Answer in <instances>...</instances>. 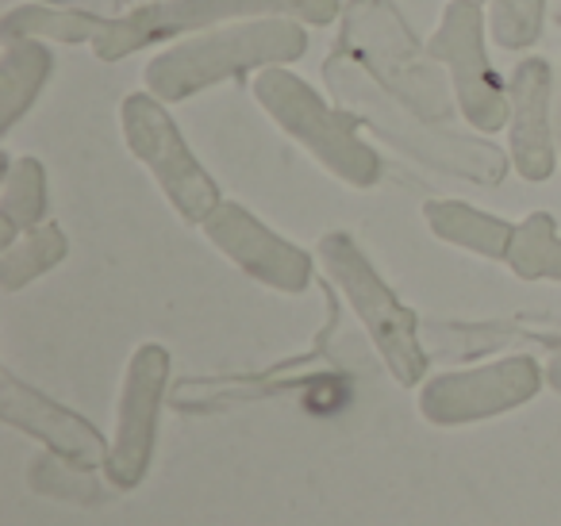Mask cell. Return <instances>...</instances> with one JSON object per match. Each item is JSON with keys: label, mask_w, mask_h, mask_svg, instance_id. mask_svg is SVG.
<instances>
[{"label": "cell", "mask_w": 561, "mask_h": 526, "mask_svg": "<svg viewBox=\"0 0 561 526\" xmlns=\"http://www.w3.org/2000/svg\"><path fill=\"white\" fill-rule=\"evenodd\" d=\"M339 47L389 96L431 124L450 127L458 112L450 78L431 58L427 43L415 39L392 0H346L339 16Z\"/></svg>", "instance_id": "cell-3"}, {"label": "cell", "mask_w": 561, "mask_h": 526, "mask_svg": "<svg viewBox=\"0 0 561 526\" xmlns=\"http://www.w3.org/2000/svg\"><path fill=\"white\" fill-rule=\"evenodd\" d=\"M47 216V170L39 158H9L0 185V242L9 247L16 235L32 231Z\"/></svg>", "instance_id": "cell-17"}, {"label": "cell", "mask_w": 561, "mask_h": 526, "mask_svg": "<svg viewBox=\"0 0 561 526\" xmlns=\"http://www.w3.org/2000/svg\"><path fill=\"white\" fill-rule=\"evenodd\" d=\"M469 4H489V0H469Z\"/></svg>", "instance_id": "cell-24"}, {"label": "cell", "mask_w": 561, "mask_h": 526, "mask_svg": "<svg viewBox=\"0 0 561 526\" xmlns=\"http://www.w3.org/2000/svg\"><path fill=\"white\" fill-rule=\"evenodd\" d=\"M538 388H542V373H538L535 357L515 354L481 365V369L443 373V377L427 380L420 392V411L435 426H461L504 415V411L535 400Z\"/></svg>", "instance_id": "cell-9"}, {"label": "cell", "mask_w": 561, "mask_h": 526, "mask_svg": "<svg viewBox=\"0 0 561 526\" xmlns=\"http://www.w3.org/2000/svg\"><path fill=\"white\" fill-rule=\"evenodd\" d=\"M201 227L219 254L231 258L247 277L262 281L265 288L305 293L312 285V258L300 247H293L289 239H280L277 231H270L242 204L224 201Z\"/></svg>", "instance_id": "cell-11"}, {"label": "cell", "mask_w": 561, "mask_h": 526, "mask_svg": "<svg viewBox=\"0 0 561 526\" xmlns=\"http://www.w3.org/2000/svg\"><path fill=\"white\" fill-rule=\"evenodd\" d=\"M423 219L450 247L473 250L481 258H500V262L507 258V247H512V235H515L512 224H504V219L461 201H427L423 204Z\"/></svg>", "instance_id": "cell-15"}, {"label": "cell", "mask_w": 561, "mask_h": 526, "mask_svg": "<svg viewBox=\"0 0 561 526\" xmlns=\"http://www.w3.org/2000/svg\"><path fill=\"white\" fill-rule=\"evenodd\" d=\"M550 385H553V392H561V354L550 362Z\"/></svg>", "instance_id": "cell-22"}, {"label": "cell", "mask_w": 561, "mask_h": 526, "mask_svg": "<svg viewBox=\"0 0 561 526\" xmlns=\"http://www.w3.org/2000/svg\"><path fill=\"white\" fill-rule=\"evenodd\" d=\"M112 16L104 12H89V9H66V4H20V9L4 12V24H0V35H32V39L43 43H70V47H81L89 43L93 47L104 35Z\"/></svg>", "instance_id": "cell-16"}, {"label": "cell", "mask_w": 561, "mask_h": 526, "mask_svg": "<svg viewBox=\"0 0 561 526\" xmlns=\"http://www.w3.org/2000/svg\"><path fill=\"white\" fill-rule=\"evenodd\" d=\"M323 81H328V93L335 96L339 108L351 112L358 127H369V135L397 155L412 158L427 170L466 178L473 185H500L504 181L507 162H512L504 150L492 147L489 139H473V135L423 119L420 112L385 93L343 47H335L323 58Z\"/></svg>", "instance_id": "cell-1"}, {"label": "cell", "mask_w": 561, "mask_h": 526, "mask_svg": "<svg viewBox=\"0 0 561 526\" xmlns=\"http://www.w3.org/2000/svg\"><path fill=\"white\" fill-rule=\"evenodd\" d=\"M308 24L285 16L239 20L227 27L185 35L181 43L154 55L142 70V85L162 104H181L211 85L242 73H262L270 66H289L305 58Z\"/></svg>", "instance_id": "cell-2"}, {"label": "cell", "mask_w": 561, "mask_h": 526, "mask_svg": "<svg viewBox=\"0 0 561 526\" xmlns=\"http://www.w3.org/2000/svg\"><path fill=\"white\" fill-rule=\"evenodd\" d=\"M0 415L4 423L16 431L32 434V438L47 442L55 454H62L78 469H96L108 465L112 446L104 442V434L93 423L78 415V411L62 408L50 396H43L39 388L24 385L16 373H0Z\"/></svg>", "instance_id": "cell-13"}, {"label": "cell", "mask_w": 561, "mask_h": 526, "mask_svg": "<svg viewBox=\"0 0 561 526\" xmlns=\"http://www.w3.org/2000/svg\"><path fill=\"white\" fill-rule=\"evenodd\" d=\"M285 16L300 20L308 27H328L343 16L339 0H147L135 4L124 16H112L104 35L93 43V55L101 62H119L135 50L158 47V43L185 39V35L208 32L219 24L239 20Z\"/></svg>", "instance_id": "cell-5"}, {"label": "cell", "mask_w": 561, "mask_h": 526, "mask_svg": "<svg viewBox=\"0 0 561 526\" xmlns=\"http://www.w3.org/2000/svg\"><path fill=\"white\" fill-rule=\"evenodd\" d=\"M55 70V55L32 35H0V135H9L32 112Z\"/></svg>", "instance_id": "cell-14"}, {"label": "cell", "mask_w": 561, "mask_h": 526, "mask_svg": "<svg viewBox=\"0 0 561 526\" xmlns=\"http://www.w3.org/2000/svg\"><path fill=\"white\" fill-rule=\"evenodd\" d=\"M165 385H170V354L158 342H142L131 354L119 388L116 442L108 454V477L119 488H135L150 469L158 442V415H162Z\"/></svg>", "instance_id": "cell-10"}, {"label": "cell", "mask_w": 561, "mask_h": 526, "mask_svg": "<svg viewBox=\"0 0 561 526\" xmlns=\"http://www.w3.org/2000/svg\"><path fill=\"white\" fill-rule=\"evenodd\" d=\"M66 250H70L66 231L55 224H39V227H32V231L16 235L9 247L0 250V288H4V293H20V288L32 285L35 277L55 270L66 258Z\"/></svg>", "instance_id": "cell-18"}, {"label": "cell", "mask_w": 561, "mask_h": 526, "mask_svg": "<svg viewBox=\"0 0 561 526\" xmlns=\"http://www.w3.org/2000/svg\"><path fill=\"white\" fill-rule=\"evenodd\" d=\"M504 262L523 281H561V235L550 211H530L523 224H515Z\"/></svg>", "instance_id": "cell-19"}, {"label": "cell", "mask_w": 561, "mask_h": 526, "mask_svg": "<svg viewBox=\"0 0 561 526\" xmlns=\"http://www.w3.org/2000/svg\"><path fill=\"white\" fill-rule=\"evenodd\" d=\"M316 258L328 270V277L339 285V293L351 300L354 316L362 319V327L374 339L381 362L389 365V373L400 385H420L427 373V354L420 346V319L412 308L397 300L389 285L381 281V273L374 270L362 247L346 231H328L316 242Z\"/></svg>", "instance_id": "cell-6"}, {"label": "cell", "mask_w": 561, "mask_h": 526, "mask_svg": "<svg viewBox=\"0 0 561 526\" xmlns=\"http://www.w3.org/2000/svg\"><path fill=\"white\" fill-rule=\"evenodd\" d=\"M507 158L523 181H546L558 162L553 70L546 58H523L507 78Z\"/></svg>", "instance_id": "cell-12"}, {"label": "cell", "mask_w": 561, "mask_h": 526, "mask_svg": "<svg viewBox=\"0 0 561 526\" xmlns=\"http://www.w3.org/2000/svg\"><path fill=\"white\" fill-rule=\"evenodd\" d=\"M558 147H561V119H558Z\"/></svg>", "instance_id": "cell-23"}, {"label": "cell", "mask_w": 561, "mask_h": 526, "mask_svg": "<svg viewBox=\"0 0 561 526\" xmlns=\"http://www.w3.org/2000/svg\"><path fill=\"white\" fill-rule=\"evenodd\" d=\"M119 132L135 162L147 165L154 185L173 204L185 224H204L224 204L219 185L208 178L196 155L188 150L185 135L178 132L173 116L154 93H131L119 104Z\"/></svg>", "instance_id": "cell-7"}, {"label": "cell", "mask_w": 561, "mask_h": 526, "mask_svg": "<svg viewBox=\"0 0 561 526\" xmlns=\"http://www.w3.org/2000/svg\"><path fill=\"white\" fill-rule=\"evenodd\" d=\"M546 24V0H489L492 43L504 50H527Z\"/></svg>", "instance_id": "cell-20"}, {"label": "cell", "mask_w": 561, "mask_h": 526, "mask_svg": "<svg viewBox=\"0 0 561 526\" xmlns=\"http://www.w3.org/2000/svg\"><path fill=\"white\" fill-rule=\"evenodd\" d=\"M43 4H66V9H89V12H104V16H108L119 0H43Z\"/></svg>", "instance_id": "cell-21"}, {"label": "cell", "mask_w": 561, "mask_h": 526, "mask_svg": "<svg viewBox=\"0 0 561 526\" xmlns=\"http://www.w3.org/2000/svg\"><path fill=\"white\" fill-rule=\"evenodd\" d=\"M484 39H489L484 4L450 0L443 16H438L435 35L427 39V50L450 78L461 119L473 132L492 135L500 127H507V85H500Z\"/></svg>", "instance_id": "cell-8"}, {"label": "cell", "mask_w": 561, "mask_h": 526, "mask_svg": "<svg viewBox=\"0 0 561 526\" xmlns=\"http://www.w3.org/2000/svg\"><path fill=\"white\" fill-rule=\"evenodd\" d=\"M254 101L265 116L305 147L331 178L354 188H374L381 181V158L358 135V119L339 104H328L305 78L285 66H270L254 78Z\"/></svg>", "instance_id": "cell-4"}]
</instances>
